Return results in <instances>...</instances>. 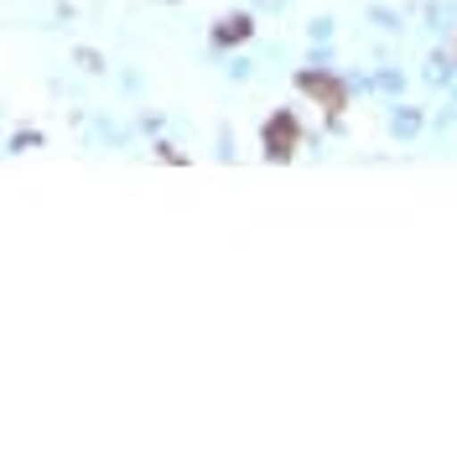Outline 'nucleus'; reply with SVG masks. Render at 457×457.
Listing matches in <instances>:
<instances>
[{"label": "nucleus", "mask_w": 457, "mask_h": 457, "mask_svg": "<svg viewBox=\"0 0 457 457\" xmlns=\"http://www.w3.org/2000/svg\"><path fill=\"white\" fill-rule=\"evenodd\" d=\"M291 151H296V120H291V114H276V120L265 125V156H270V162H286Z\"/></svg>", "instance_id": "1"}, {"label": "nucleus", "mask_w": 457, "mask_h": 457, "mask_svg": "<svg viewBox=\"0 0 457 457\" xmlns=\"http://www.w3.org/2000/svg\"><path fill=\"white\" fill-rule=\"evenodd\" d=\"M296 88H302V94H312L322 110H343V84H338V79H328V73H302Z\"/></svg>", "instance_id": "2"}, {"label": "nucleus", "mask_w": 457, "mask_h": 457, "mask_svg": "<svg viewBox=\"0 0 457 457\" xmlns=\"http://www.w3.org/2000/svg\"><path fill=\"white\" fill-rule=\"evenodd\" d=\"M245 37H250V21H245V16H234V21L219 27V42H245Z\"/></svg>", "instance_id": "3"}]
</instances>
